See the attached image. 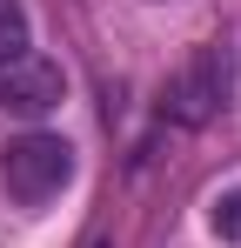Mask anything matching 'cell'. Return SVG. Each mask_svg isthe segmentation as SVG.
I'll return each mask as SVG.
<instances>
[{"instance_id":"1","label":"cell","mask_w":241,"mask_h":248,"mask_svg":"<svg viewBox=\"0 0 241 248\" xmlns=\"http://www.w3.org/2000/svg\"><path fill=\"white\" fill-rule=\"evenodd\" d=\"M0 181H7V195L20 208H40L54 202L67 181H74V148L60 141V134H20V141H7V155H0Z\"/></svg>"},{"instance_id":"5","label":"cell","mask_w":241,"mask_h":248,"mask_svg":"<svg viewBox=\"0 0 241 248\" xmlns=\"http://www.w3.org/2000/svg\"><path fill=\"white\" fill-rule=\"evenodd\" d=\"M208 221H214V235H221V242H241V188L214 195V215H208Z\"/></svg>"},{"instance_id":"3","label":"cell","mask_w":241,"mask_h":248,"mask_svg":"<svg viewBox=\"0 0 241 248\" xmlns=\"http://www.w3.org/2000/svg\"><path fill=\"white\" fill-rule=\"evenodd\" d=\"M221 101H228V74H221V47H201L195 61L174 74V87H167V114L181 127H201L221 114Z\"/></svg>"},{"instance_id":"6","label":"cell","mask_w":241,"mask_h":248,"mask_svg":"<svg viewBox=\"0 0 241 248\" xmlns=\"http://www.w3.org/2000/svg\"><path fill=\"white\" fill-rule=\"evenodd\" d=\"M87 248H107V242H101V235H94V242H87Z\"/></svg>"},{"instance_id":"2","label":"cell","mask_w":241,"mask_h":248,"mask_svg":"<svg viewBox=\"0 0 241 248\" xmlns=\"http://www.w3.org/2000/svg\"><path fill=\"white\" fill-rule=\"evenodd\" d=\"M60 101H67V74H60L54 61L20 54V61H7V67H0V108H7V114L40 121V114H54Z\"/></svg>"},{"instance_id":"4","label":"cell","mask_w":241,"mask_h":248,"mask_svg":"<svg viewBox=\"0 0 241 248\" xmlns=\"http://www.w3.org/2000/svg\"><path fill=\"white\" fill-rule=\"evenodd\" d=\"M34 47V27H27V7L20 0H0V67L7 61H20Z\"/></svg>"}]
</instances>
